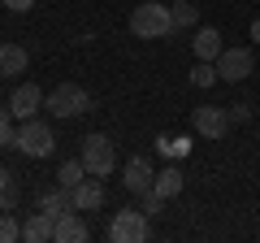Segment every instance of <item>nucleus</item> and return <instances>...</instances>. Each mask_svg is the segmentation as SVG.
<instances>
[{
  "label": "nucleus",
  "instance_id": "20e7f679",
  "mask_svg": "<svg viewBox=\"0 0 260 243\" xmlns=\"http://www.w3.org/2000/svg\"><path fill=\"white\" fill-rule=\"evenodd\" d=\"M78 157H83L87 174H95V178H109V174H113V165H117V143H113L109 135L91 131V135L83 139V148H78Z\"/></svg>",
  "mask_w": 260,
  "mask_h": 243
},
{
  "label": "nucleus",
  "instance_id": "1a4fd4ad",
  "mask_svg": "<svg viewBox=\"0 0 260 243\" xmlns=\"http://www.w3.org/2000/svg\"><path fill=\"white\" fill-rule=\"evenodd\" d=\"M44 100H48V96L39 92L35 83H22L18 92L9 96V113H13L18 122H26V117H39V109H44Z\"/></svg>",
  "mask_w": 260,
  "mask_h": 243
},
{
  "label": "nucleus",
  "instance_id": "a878e982",
  "mask_svg": "<svg viewBox=\"0 0 260 243\" xmlns=\"http://www.w3.org/2000/svg\"><path fill=\"white\" fill-rule=\"evenodd\" d=\"M251 44H260V18L251 22Z\"/></svg>",
  "mask_w": 260,
  "mask_h": 243
},
{
  "label": "nucleus",
  "instance_id": "ddd939ff",
  "mask_svg": "<svg viewBox=\"0 0 260 243\" xmlns=\"http://www.w3.org/2000/svg\"><path fill=\"white\" fill-rule=\"evenodd\" d=\"M191 48H195V61H217L221 56V31L217 26H200L195 31V39H191Z\"/></svg>",
  "mask_w": 260,
  "mask_h": 243
},
{
  "label": "nucleus",
  "instance_id": "4be33fe9",
  "mask_svg": "<svg viewBox=\"0 0 260 243\" xmlns=\"http://www.w3.org/2000/svg\"><path fill=\"white\" fill-rule=\"evenodd\" d=\"M191 83H195V87H213V83H217V61H195Z\"/></svg>",
  "mask_w": 260,
  "mask_h": 243
},
{
  "label": "nucleus",
  "instance_id": "9d476101",
  "mask_svg": "<svg viewBox=\"0 0 260 243\" xmlns=\"http://www.w3.org/2000/svg\"><path fill=\"white\" fill-rule=\"evenodd\" d=\"M87 239H91V230H87V222H83V213H78V208H70V213L56 217L52 243H87Z\"/></svg>",
  "mask_w": 260,
  "mask_h": 243
},
{
  "label": "nucleus",
  "instance_id": "39448f33",
  "mask_svg": "<svg viewBox=\"0 0 260 243\" xmlns=\"http://www.w3.org/2000/svg\"><path fill=\"white\" fill-rule=\"evenodd\" d=\"M109 243H148L152 226H148V213L143 208H117L109 217Z\"/></svg>",
  "mask_w": 260,
  "mask_h": 243
},
{
  "label": "nucleus",
  "instance_id": "aec40b11",
  "mask_svg": "<svg viewBox=\"0 0 260 243\" xmlns=\"http://www.w3.org/2000/svg\"><path fill=\"white\" fill-rule=\"evenodd\" d=\"M195 22H200V5H191V0H178V5H174V26L186 31V26H195Z\"/></svg>",
  "mask_w": 260,
  "mask_h": 243
},
{
  "label": "nucleus",
  "instance_id": "f8f14e48",
  "mask_svg": "<svg viewBox=\"0 0 260 243\" xmlns=\"http://www.w3.org/2000/svg\"><path fill=\"white\" fill-rule=\"evenodd\" d=\"M52 234H56V217H48L44 208L22 222V239L26 243H52Z\"/></svg>",
  "mask_w": 260,
  "mask_h": 243
},
{
  "label": "nucleus",
  "instance_id": "393cba45",
  "mask_svg": "<svg viewBox=\"0 0 260 243\" xmlns=\"http://www.w3.org/2000/svg\"><path fill=\"white\" fill-rule=\"evenodd\" d=\"M35 0H5V9H13V13H26Z\"/></svg>",
  "mask_w": 260,
  "mask_h": 243
},
{
  "label": "nucleus",
  "instance_id": "f3484780",
  "mask_svg": "<svg viewBox=\"0 0 260 243\" xmlns=\"http://www.w3.org/2000/svg\"><path fill=\"white\" fill-rule=\"evenodd\" d=\"M18 200H22L18 174H13V169H5V165H0V208L9 213V208H18Z\"/></svg>",
  "mask_w": 260,
  "mask_h": 243
},
{
  "label": "nucleus",
  "instance_id": "f257e3e1",
  "mask_svg": "<svg viewBox=\"0 0 260 243\" xmlns=\"http://www.w3.org/2000/svg\"><path fill=\"white\" fill-rule=\"evenodd\" d=\"M174 9L169 5H156V0H143V5H135V13H130V35L135 39H169L174 35Z\"/></svg>",
  "mask_w": 260,
  "mask_h": 243
},
{
  "label": "nucleus",
  "instance_id": "7ed1b4c3",
  "mask_svg": "<svg viewBox=\"0 0 260 243\" xmlns=\"http://www.w3.org/2000/svg\"><path fill=\"white\" fill-rule=\"evenodd\" d=\"M44 109L52 113V117H83V113H91V92L78 83H61L48 92Z\"/></svg>",
  "mask_w": 260,
  "mask_h": 243
},
{
  "label": "nucleus",
  "instance_id": "a211bd4d",
  "mask_svg": "<svg viewBox=\"0 0 260 243\" xmlns=\"http://www.w3.org/2000/svg\"><path fill=\"white\" fill-rule=\"evenodd\" d=\"M83 178H87L83 157H74V161H61V169H56V183H61V187H70V191H74L78 183H83Z\"/></svg>",
  "mask_w": 260,
  "mask_h": 243
},
{
  "label": "nucleus",
  "instance_id": "412c9836",
  "mask_svg": "<svg viewBox=\"0 0 260 243\" xmlns=\"http://www.w3.org/2000/svg\"><path fill=\"white\" fill-rule=\"evenodd\" d=\"M18 239H22V222L13 217V208L9 213L0 208V243H18Z\"/></svg>",
  "mask_w": 260,
  "mask_h": 243
},
{
  "label": "nucleus",
  "instance_id": "423d86ee",
  "mask_svg": "<svg viewBox=\"0 0 260 243\" xmlns=\"http://www.w3.org/2000/svg\"><path fill=\"white\" fill-rule=\"evenodd\" d=\"M191 126H195V135H204V139L217 143L230 131V109H221V104H200V109H191Z\"/></svg>",
  "mask_w": 260,
  "mask_h": 243
},
{
  "label": "nucleus",
  "instance_id": "6e6552de",
  "mask_svg": "<svg viewBox=\"0 0 260 243\" xmlns=\"http://www.w3.org/2000/svg\"><path fill=\"white\" fill-rule=\"evenodd\" d=\"M152 178H156V169H152L148 157H130L126 165H121V187H126L130 196H143V191H152Z\"/></svg>",
  "mask_w": 260,
  "mask_h": 243
},
{
  "label": "nucleus",
  "instance_id": "5701e85b",
  "mask_svg": "<svg viewBox=\"0 0 260 243\" xmlns=\"http://www.w3.org/2000/svg\"><path fill=\"white\" fill-rule=\"evenodd\" d=\"M13 113H9V104L0 109V148H13V139H18V126H13Z\"/></svg>",
  "mask_w": 260,
  "mask_h": 243
},
{
  "label": "nucleus",
  "instance_id": "4468645a",
  "mask_svg": "<svg viewBox=\"0 0 260 243\" xmlns=\"http://www.w3.org/2000/svg\"><path fill=\"white\" fill-rule=\"evenodd\" d=\"M39 208H44L48 217H61V213H70L74 208V196H70V187H48V191H39Z\"/></svg>",
  "mask_w": 260,
  "mask_h": 243
},
{
  "label": "nucleus",
  "instance_id": "b1692460",
  "mask_svg": "<svg viewBox=\"0 0 260 243\" xmlns=\"http://www.w3.org/2000/svg\"><path fill=\"white\" fill-rule=\"evenodd\" d=\"M230 122H251V104H247V100L230 104Z\"/></svg>",
  "mask_w": 260,
  "mask_h": 243
},
{
  "label": "nucleus",
  "instance_id": "2eb2a0df",
  "mask_svg": "<svg viewBox=\"0 0 260 243\" xmlns=\"http://www.w3.org/2000/svg\"><path fill=\"white\" fill-rule=\"evenodd\" d=\"M26 66H30V56H26V48H18V44H0V78L26 74Z\"/></svg>",
  "mask_w": 260,
  "mask_h": 243
},
{
  "label": "nucleus",
  "instance_id": "6ab92c4d",
  "mask_svg": "<svg viewBox=\"0 0 260 243\" xmlns=\"http://www.w3.org/2000/svg\"><path fill=\"white\" fill-rule=\"evenodd\" d=\"M156 152H160V157H169V161H174V157H186V152H191V139H186V135H182V139H178V135H160V139H156Z\"/></svg>",
  "mask_w": 260,
  "mask_h": 243
},
{
  "label": "nucleus",
  "instance_id": "dca6fc26",
  "mask_svg": "<svg viewBox=\"0 0 260 243\" xmlns=\"http://www.w3.org/2000/svg\"><path fill=\"white\" fill-rule=\"evenodd\" d=\"M152 191H156L160 200H174V196H182V169H178V165L160 169V174L152 178Z\"/></svg>",
  "mask_w": 260,
  "mask_h": 243
},
{
  "label": "nucleus",
  "instance_id": "0eeeda50",
  "mask_svg": "<svg viewBox=\"0 0 260 243\" xmlns=\"http://www.w3.org/2000/svg\"><path fill=\"white\" fill-rule=\"evenodd\" d=\"M251 70H256L251 48H221V56H217V78H225V83H243V78H251Z\"/></svg>",
  "mask_w": 260,
  "mask_h": 243
},
{
  "label": "nucleus",
  "instance_id": "f03ea898",
  "mask_svg": "<svg viewBox=\"0 0 260 243\" xmlns=\"http://www.w3.org/2000/svg\"><path fill=\"white\" fill-rule=\"evenodd\" d=\"M13 148H18L22 157H30V161H44V157H52V152H56V135H52V126H48V122L26 117V122L18 126Z\"/></svg>",
  "mask_w": 260,
  "mask_h": 243
},
{
  "label": "nucleus",
  "instance_id": "9b49d317",
  "mask_svg": "<svg viewBox=\"0 0 260 243\" xmlns=\"http://www.w3.org/2000/svg\"><path fill=\"white\" fill-rule=\"evenodd\" d=\"M70 196H74V208H78V213H95V208H104V183L91 174V178H83Z\"/></svg>",
  "mask_w": 260,
  "mask_h": 243
}]
</instances>
